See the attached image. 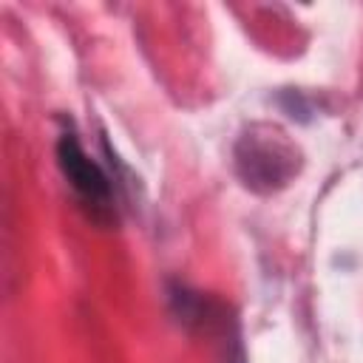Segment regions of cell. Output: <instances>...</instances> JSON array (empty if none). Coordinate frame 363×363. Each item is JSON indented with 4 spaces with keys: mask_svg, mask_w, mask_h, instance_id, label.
<instances>
[{
    "mask_svg": "<svg viewBox=\"0 0 363 363\" xmlns=\"http://www.w3.org/2000/svg\"><path fill=\"white\" fill-rule=\"evenodd\" d=\"M57 162L62 176L68 179V184L96 210H108L111 207V184L108 176L99 170V164L94 159H88V153L79 147V142L74 136H62L57 145Z\"/></svg>",
    "mask_w": 363,
    "mask_h": 363,
    "instance_id": "7a4b0ae2",
    "label": "cell"
},
{
    "mask_svg": "<svg viewBox=\"0 0 363 363\" xmlns=\"http://www.w3.org/2000/svg\"><path fill=\"white\" fill-rule=\"evenodd\" d=\"M238 170L250 187L272 190L278 184H286V179L295 173V150L286 145V139L278 130H264L261 136L252 130L238 142Z\"/></svg>",
    "mask_w": 363,
    "mask_h": 363,
    "instance_id": "6da1fadb",
    "label": "cell"
}]
</instances>
